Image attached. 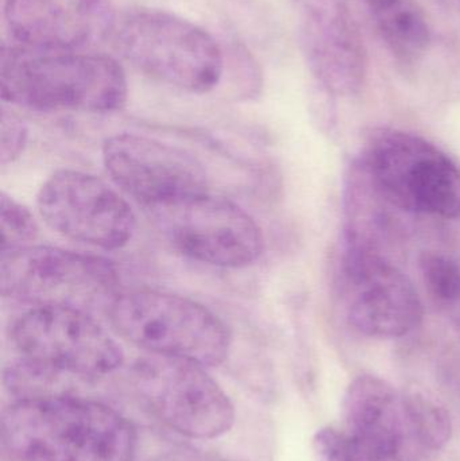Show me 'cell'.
I'll list each match as a JSON object with an SVG mask.
<instances>
[{
    "instance_id": "13",
    "label": "cell",
    "mask_w": 460,
    "mask_h": 461,
    "mask_svg": "<svg viewBox=\"0 0 460 461\" xmlns=\"http://www.w3.org/2000/svg\"><path fill=\"white\" fill-rule=\"evenodd\" d=\"M302 43L321 91L332 97L361 92L369 68L366 46L343 0H304Z\"/></svg>"
},
{
    "instance_id": "2",
    "label": "cell",
    "mask_w": 460,
    "mask_h": 461,
    "mask_svg": "<svg viewBox=\"0 0 460 461\" xmlns=\"http://www.w3.org/2000/svg\"><path fill=\"white\" fill-rule=\"evenodd\" d=\"M0 92L30 110L105 113L123 107L127 78L111 57L10 46L0 53Z\"/></svg>"
},
{
    "instance_id": "5",
    "label": "cell",
    "mask_w": 460,
    "mask_h": 461,
    "mask_svg": "<svg viewBox=\"0 0 460 461\" xmlns=\"http://www.w3.org/2000/svg\"><path fill=\"white\" fill-rule=\"evenodd\" d=\"M119 335L149 354L204 367L221 365L231 348L227 325L202 303L158 290L121 293L107 311Z\"/></svg>"
},
{
    "instance_id": "1",
    "label": "cell",
    "mask_w": 460,
    "mask_h": 461,
    "mask_svg": "<svg viewBox=\"0 0 460 461\" xmlns=\"http://www.w3.org/2000/svg\"><path fill=\"white\" fill-rule=\"evenodd\" d=\"M15 461H134L138 436L118 411L69 394L16 400L2 414Z\"/></svg>"
},
{
    "instance_id": "22",
    "label": "cell",
    "mask_w": 460,
    "mask_h": 461,
    "mask_svg": "<svg viewBox=\"0 0 460 461\" xmlns=\"http://www.w3.org/2000/svg\"><path fill=\"white\" fill-rule=\"evenodd\" d=\"M448 317H450L451 321L455 325L456 330H459L460 335V303L448 313Z\"/></svg>"
},
{
    "instance_id": "7",
    "label": "cell",
    "mask_w": 460,
    "mask_h": 461,
    "mask_svg": "<svg viewBox=\"0 0 460 461\" xmlns=\"http://www.w3.org/2000/svg\"><path fill=\"white\" fill-rule=\"evenodd\" d=\"M131 381L151 413L185 438L211 440L234 427L229 395L199 363L149 354L132 365Z\"/></svg>"
},
{
    "instance_id": "6",
    "label": "cell",
    "mask_w": 460,
    "mask_h": 461,
    "mask_svg": "<svg viewBox=\"0 0 460 461\" xmlns=\"http://www.w3.org/2000/svg\"><path fill=\"white\" fill-rule=\"evenodd\" d=\"M2 295L34 306H62L92 313L110 308L121 278L110 260L49 246L2 251Z\"/></svg>"
},
{
    "instance_id": "15",
    "label": "cell",
    "mask_w": 460,
    "mask_h": 461,
    "mask_svg": "<svg viewBox=\"0 0 460 461\" xmlns=\"http://www.w3.org/2000/svg\"><path fill=\"white\" fill-rule=\"evenodd\" d=\"M5 19L23 48L77 51L110 37L116 16L108 0H5Z\"/></svg>"
},
{
    "instance_id": "3",
    "label": "cell",
    "mask_w": 460,
    "mask_h": 461,
    "mask_svg": "<svg viewBox=\"0 0 460 461\" xmlns=\"http://www.w3.org/2000/svg\"><path fill=\"white\" fill-rule=\"evenodd\" d=\"M358 164L396 210L460 218V167L426 138L402 130H374Z\"/></svg>"
},
{
    "instance_id": "14",
    "label": "cell",
    "mask_w": 460,
    "mask_h": 461,
    "mask_svg": "<svg viewBox=\"0 0 460 461\" xmlns=\"http://www.w3.org/2000/svg\"><path fill=\"white\" fill-rule=\"evenodd\" d=\"M342 409L356 461H416L423 454L410 436L402 394L383 378L356 376Z\"/></svg>"
},
{
    "instance_id": "4",
    "label": "cell",
    "mask_w": 460,
    "mask_h": 461,
    "mask_svg": "<svg viewBox=\"0 0 460 461\" xmlns=\"http://www.w3.org/2000/svg\"><path fill=\"white\" fill-rule=\"evenodd\" d=\"M116 50L137 69L191 94L212 91L223 75V54L205 30L159 10H132L115 19Z\"/></svg>"
},
{
    "instance_id": "9",
    "label": "cell",
    "mask_w": 460,
    "mask_h": 461,
    "mask_svg": "<svg viewBox=\"0 0 460 461\" xmlns=\"http://www.w3.org/2000/svg\"><path fill=\"white\" fill-rule=\"evenodd\" d=\"M157 229L181 254L205 265L239 268L264 251V236L245 210L210 192L148 208Z\"/></svg>"
},
{
    "instance_id": "16",
    "label": "cell",
    "mask_w": 460,
    "mask_h": 461,
    "mask_svg": "<svg viewBox=\"0 0 460 461\" xmlns=\"http://www.w3.org/2000/svg\"><path fill=\"white\" fill-rule=\"evenodd\" d=\"M381 40L402 65L423 59L431 45L428 19L418 0H365Z\"/></svg>"
},
{
    "instance_id": "11",
    "label": "cell",
    "mask_w": 460,
    "mask_h": 461,
    "mask_svg": "<svg viewBox=\"0 0 460 461\" xmlns=\"http://www.w3.org/2000/svg\"><path fill=\"white\" fill-rule=\"evenodd\" d=\"M38 212L65 238L103 249L126 246L137 229L129 203L89 173L61 169L41 186Z\"/></svg>"
},
{
    "instance_id": "17",
    "label": "cell",
    "mask_w": 460,
    "mask_h": 461,
    "mask_svg": "<svg viewBox=\"0 0 460 461\" xmlns=\"http://www.w3.org/2000/svg\"><path fill=\"white\" fill-rule=\"evenodd\" d=\"M410 436L421 452L445 448L453 435V422L445 406L423 393L402 394Z\"/></svg>"
},
{
    "instance_id": "20",
    "label": "cell",
    "mask_w": 460,
    "mask_h": 461,
    "mask_svg": "<svg viewBox=\"0 0 460 461\" xmlns=\"http://www.w3.org/2000/svg\"><path fill=\"white\" fill-rule=\"evenodd\" d=\"M29 130L26 124L14 115L3 111L2 129H0V164L3 167L13 164L21 157L26 148Z\"/></svg>"
},
{
    "instance_id": "18",
    "label": "cell",
    "mask_w": 460,
    "mask_h": 461,
    "mask_svg": "<svg viewBox=\"0 0 460 461\" xmlns=\"http://www.w3.org/2000/svg\"><path fill=\"white\" fill-rule=\"evenodd\" d=\"M429 297L447 313L460 301V266L442 252H423L419 260Z\"/></svg>"
},
{
    "instance_id": "8",
    "label": "cell",
    "mask_w": 460,
    "mask_h": 461,
    "mask_svg": "<svg viewBox=\"0 0 460 461\" xmlns=\"http://www.w3.org/2000/svg\"><path fill=\"white\" fill-rule=\"evenodd\" d=\"M21 359L77 381H97L123 365L115 339L88 312L35 306L11 330Z\"/></svg>"
},
{
    "instance_id": "10",
    "label": "cell",
    "mask_w": 460,
    "mask_h": 461,
    "mask_svg": "<svg viewBox=\"0 0 460 461\" xmlns=\"http://www.w3.org/2000/svg\"><path fill=\"white\" fill-rule=\"evenodd\" d=\"M340 276L348 322L361 335L399 339L423 321L418 290L386 255L343 244Z\"/></svg>"
},
{
    "instance_id": "19",
    "label": "cell",
    "mask_w": 460,
    "mask_h": 461,
    "mask_svg": "<svg viewBox=\"0 0 460 461\" xmlns=\"http://www.w3.org/2000/svg\"><path fill=\"white\" fill-rule=\"evenodd\" d=\"M0 230L2 251L30 246L38 236V224L29 208L8 196L0 194Z\"/></svg>"
},
{
    "instance_id": "12",
    "label": "cell",
    "mask_w": 460,
    "mask_h": 461,
    "mask_svg": "<svg viewBox=\"0 0 460 461\" xmlns=\"http://www.w3.org/2000/svg\"><path fill=\"white\" fill-rule=\"evenodd\" d=\"M103 162L113 183L146 210L210 192L196 157L153 138L113 135L103 145Z\"/></svg>"
},
{
    "instance_id": "21",
    "label": "cell",
    "mask_w": 460,
    "mask_h": 461,
    "mask_svg": "<svg viewBox=\"0 0 460 461\" xmlns=\"http://www.w3.org/2000/svg\"><path fill=\"white\" fill-rule=\"evenodd\" d=\"M316 461H356L347 436L334 428H321L313 438Z\"/></svg>"
}]
</instances>
